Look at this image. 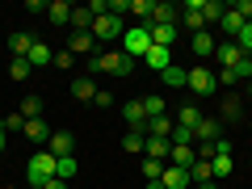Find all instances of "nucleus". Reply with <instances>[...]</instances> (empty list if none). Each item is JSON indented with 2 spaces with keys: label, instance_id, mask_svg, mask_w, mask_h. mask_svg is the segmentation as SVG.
<instances>
[{
  "label": "nucleus",
  "instance_id": "c85d7f7f",
  "mask_svg": "<svg viewBox=\"0 0 252 189\" xmlns=\"http://www.w3.org/2000/svg\"><path fill=\"white\" fill-rule=\"evenodd\" d=\"M168 143H172V147H193V130H185V126H172Z\"/></svg>",
  "mask_w": 252,
  "mask_h": 189
},
{
  "label": "nucleus",
  "instance_id": "473e14b6",
  "mask_svg": "<svg viewBox=\"0 0 252 189\" xmlns=\"http://www.w3.org/2000/svg\"><path fill=\"white\" fill-rule=\"evenodd\" d=\"M235 46H240V55H248V59H252V21H248L244 30H240V38H235Z\"/></svg>",
  "mask_w": 252,
  "mask_h": 189
},
{
  "label": "nucleus",
  "instance_id": "423d86ee",
  "mask_svg": "<svg viewBox=\"0 0 252 189\" xmlns=\"http://www.w3.org/2000/svg\"><path fill=\"white\" fill-rule=\"evenodd\" d=\"M219 139H223V122H219V118H202V126L193 130V143L210 147V143H219Z\"/></svg>",
  "mask_w": 252,
  "mask_h": 189
},
{
  "label": "nucleus",
  "instance_id": "4be33fe9",
  "mask_svg": "<svg viewBox=\"0 0 252 189\" xmlns=\"http://www.w3.org/2000/svg\"><path fill=\"white\" fill-rule=\"evenodd\" d=\"M181 30L177 26H152V46H172Z\"/></svg>",
  "mask_w": 252,
  "mask_h": 189
},
{
  "label": "nucleus",
  "instance_id": "c03bdc74",
  "mask_svg": "<svg viewBox=\"0 0 252 189\" xmlns=\"http://www.w3.org/2000/svg\"><path fill=\"white\" fill-rule=\"evenodd\" d=\"M143 189H164V181H147V185Z\"/></svg>",
  "mask_w": 252,
  "mask_h": 189
},
{
  "label": "nucleus",
  "instance_id": "79ce46f5",
  "mask_svg": "<svg viewBox=\"0 0 252 189\" xmlns=\"http://www.w3.org/2000/svg\"><path fill=\"white\" fill-rule=\"evenodd\" d=\"M97 105H101V109H114V93L101 89V93H97Z\"/></svg>",
  "mask_w": 252,
  "mask_h": 189
},
{
  "label": "nucleus",
  "instance_id": "4468645a",
  "mask_svg": "<svg viewBox=\"0 0 252 189\" xmlns=\"http://www.w3.org/2000/svg\"><path fill=\"white\" fill-rule=\"evenodd\" d=\"M143 63L152 67V72H168V67H172V59H168V46H152V51L143 55Z\"/></svg>",
  "mask_w": 252,
  "mask_h": 189
},
{
  "label": "nucleus",
  "instance_id": "cd10ccee",
  "mask_svg": "<svg viewBox=\"0 0 252 189\" xmlns=\"http://www.w3.org/2000/svg\"><path fill=\"white\" fill-rule=\"evenodd\" d=\"M67 51H72V55H89V51H93V34H72Z\"/></svg>",
  "mask_w": 252,
  "mask_h": 189
},
{
  "label": "nucleus",
  "instance_id": "9b49d317",
  "mask_svg": "<svg viewBox=\"0 0 252 189\" xmlns=\"http://www.w3.org/2000/svg\"><path fill=\"white\" fill-rule=\"evenodd\" d=\"M97 80H93V76H80V80H72V97L76 101H97Z\"/></svg>",
  "mask_w": 252,
  "mask_h": 189
},
{
  "label": "nucleus",
  "instance_id": "6e6552de",
  "mask_svg": "<svg viewBox=\"0 0 252 189\" xmlns=\"http://www.w3.org/2000/svg\"><path fill=\"white\" fill-rule=\"evenodd\" d=\"M51 135H55V130L46 126V118H30V122H26V139H30V143L46 147V143H51Z\"/></svg>",
  "mask_w": 252,
  "mask_h": 189
},
{
  "label": "nucleus",
  "instance_id": "49530a36",
  "mask_svg": "<svg viewBox=\"0 0 252 189\" xmlns=\"http://www.w3.org/2000/svg\"><path fill=\"white\" fill-rule=\"evenodd\" d=\"M0 152H4V130H0Z\"/></svg>",
  "mask_w": 252,
  "mask_h": 189
},
{
  "label": "nucleus",
  "instance_id": "f3484780",
  "mask_svg": "<svg viewBox=\"0 0 252 189\" xmlns=\"http://www.w3.org/2000/svg\"><path fill=\"white\" fill-rule=\"evenodd\" d=\"M215 55H219V63H223V72H227V67H235V63L244 59V55H240V46H235V42H227V38L215 46Z\"/></svg>",
  "mask_w": 252,
  "mask_h": 189
},
{
  "label": "nucleus",
  "instance_id": "dca6fc26",
  "mask_svg": "<svg viewBox=\"0 0 252 189\" xmlns=\"http://www.w3.org/2000/svg\"><path fill=\"white\" fill-rule=\"evenodd\" d=\"M143 152H147V160H160V164H164V160L172 156V143H168V139H156V135H152V139L143 143Z\"/></svg>",
  "mask_w": 252,
  "mask_h": 189
},
{
  "label": "nucleus",
  "instance_id": "0eeeda50",
  "mask_svg": "<svg viewBox=\"0 0 252 189\" xmlns=\"http://www.w3.org/2000/svg\"><path fill=\"white\" fill-rule=\"evenodd\" d=\"M46 152H51L55 160H67V156L76 152V139H72V130H55V135H51V143H46Z\"/></svg>",
  "mask_w": 252,
  "mask_h": 189
},
{
  "label": "nucleus",
  "instance_id": "ddd939ff",
  "mask_svg": "<svg viewBox=\"0 0 252 189\" xmlns=\"http://www.w3.org/2000/svg\"><path fill=\"white\" fill-rule=\"evenodd\" d=\"M168 164L172 168H193V164H198V147H172V156H168Z\"/></svg>",
  "mask_w": 252,
  "mask_h": 189
},
{
  "label": "nucleus",
  "instance_id": "7c9ffc66",
  "mask_svg": "<svg viewBox=\"0 0 252 189\" xmlns=\"http://www.w3.org/2000/svg\"><path fill=\"white\" fill-rule=\"evenodd\" d=\"M21 118H26V122L30 118H42V97H26L21 101Z\"/></svg>",
  "mask_w": 252,
  "mask_h": 189
},
{
  "label": "nucleus",
  "instance_id": "9d476101",
  "mask_svg": "<svg viewBox=\"0 0 252 189\" xmlns=\"http://www.w3.org/2000/svg\"><path fill=\"white\" fill-rule=\"evenodd\" d=\"M122 118H126V126H130V130H143V122H147L143 101H126V105H122Z\"/></svg>",
  "mask_w": 252,
  "mask_h": 189
},
{
  "label": "nucleus",
  "instance_id": "4c0bfd02",
  "mask_svg": "<svg viewBox=\"0 0 252 189\" xmlns=\"http://www.w3.org/2000/svg\"><path fill=\"white\" fill-rule=\"evenodd\" d=\"M143 109H147V118H160L164 114V101L160 97H143Z\"/></svg>",
  "mask_w": 252,
  "mask_h": 189
},
{
  "label": "nucleus",
  "instance_id": "1a4fd4ad",
  "mask_svg": "<svg viewBox=\"0 0 252 189\" xmlns=\"http://www.w3.org/2000/svg\"><path fill=\"white\" fill-rule=\"evenodd\" d=\"M72 9L76 4H67V0H51L46 4V21L51 26H72Z\"/></svg>",
  "mask_w": 252,
  "mask_h": 189
},
{
  "label": "nucleus",
  "instance_id": "6ab92c4d",
  "mask_svg": "<svg viewBox=\"0 0 252 189\" xmlns=\"http://www.w3.org/2000/svg\"><path fill=\"white\" fill-rule=\"evenodd\" d=\"M177 126H185V130H198L202 126V109L189 101V105H181V114H177Z\"/></svg>",
  "mask_w": 252,
  "mask_h": 189
},
{
  "label": "nucleus",
  "instance_id": "f257e3e1",
  "mask_svg": "<svg viewBox=\"0 0 252 189\" xmlns=\"http://www.w3.org/2000/svg\"><path fill=\"white\" fill-rule=\"evenodd\" d=\"M93 72H101V76H130L135 72V59L122 55V51H105V55H97V59L89 63V76Z\"/></svg>",
  "mask_w": 252,
  "mask_h": 189
},
{
  "label": "nucleus",
  "instance_id": "2eb2a0df",
  "mask_svg": "<svg viewBox=\"0 0 252 189\" xmlns=\"http://www.w3.org/2000/svg\"><path fill=\"white\" fill-rule=\"evenodd\" d=\"M26 59H30V67H51V63H55V51H51L46 42H34Z\"/></svg>",
  "mask_w": 252,
  "mask_h": 189
},
{
  "label": "nucleus",
  "instance_id": "b1692460",
  "mask_svg": "<svg viewBox=\"0 0 252 189\" xmlns=\"http://www.w3.org/2000/svg\"><path fill=\"white\" fill-rule=\"evenodd\" d=\"M30 46H34V38H30V34H9V51H13V59H26Z\"/></svg>",
  "mask_w": 252,
  "mask_h": 189
},
{
  "label": "nucleus",
  "instance_id": "ea45409f",
  "mask_svg": "<svg viewBox=\"0 0 252 189\" xmlns=\"http://www.w3.org/2000/svg\"><path fill=\"white\" fill-rule=\"evenodd\" d=\"M231 13H240V17H244V26H248V21H252V0H235V4H231Z\"/></svg>",
  "mask_w": 252,
  "mask_h": 189
},
{
  "label": "nucleus",
  "instance_id": "72a5a7b5",
  "mask_svg": "<svg viewBox=\"0 0 252 189\" xmlns=\"http://www.w3.org/2000/svg\"><path fill=\"white\" fill-rule=\"evenodd\" d=\"M30 72H34V67H30V59H13V63H9V76H13V80H26Z\"/></svg>",
  "mask_w": 252,
  "mask_h": 189
},
{
  "label": "nucleus",
  "instance_id": "393cba45",
  "mask_svg": "<svg viewBox=\"0 0 252 189\" xmlns=\"http://www.w3.org/2000/svg\"><path fill=\"white\" fill-rule=\"evenodd\" d=\"M223 13H227L223 0H202V21H223Z\"/></svg>",
  "mask_w": 252,
  "mask_h": 189
},
{
  "label": "nucleus",
  "instance_id": "37998d69",
  "mask_svg": "<svg viewBox=\"0 0 252 189\" xmlns=\"http://www.w3.org/2000/svg\"><path fill=\"white\" fill-rule=\"evenodd\" d=\"M38 189H67V181H59V177H51V181H42Z\"/></svg>",
  "mask_w": 252,
  "mask_h": 189
},
{
  "label": "nucleus",
  "instance_id": "39448f33",
  "mask_svg": "<svg viewBox=\"0 0 252 189\" xmlns=\"http://www.w3.org/2000/svg\"><path fill=\"white\" fill-rule=\"evenodd\" d=\"M93 38H101V42H114V38H122V17H114V13H101V17L93 21Z\"/></svg>",
  "mask_w": 252,
  "mask_h": 189
},
{
  "label": "nucleus",
  "instance_id": "a18cd8bd",
  "mask_svg": "<svg viewBox=\"0 0 252 189\" xmlns=\"http://www.w3.org/2000/svg\"><path fill=\"white\" fill-rule=\"evenodd\" d=\"M198 189H219V185H215V181H206V185H198Z\"/></svg>",
  "mask_w": 252,
  "mask_h": 189
},
{
  "label": "nucleus",
  "instance_id": "c9c22d12",
  "mask_svg": "<svg viewBox=\"0 0 252 189\" xmlns=\"http://www.w3.org/2000/svg\"><path fill=\"white\" fill-rule=\"evenodd\" d=\"M0 130H4V135H9V130H26V118H21V114H9L4 122H0Z\"/></svg>",
  "mask_w": 252,
  "mask_h": 189
},
{
  "label": "nucleus",
  "instance_id": "7ed1b4c3",
  "mask_svg": "<svg viewBox=\"0 0 252 189\" xmlns=\"http://www.w3.org/2000/svg\"><path fill=\"white\" fill-rule=\"evenodd\" d=\"M185 84L193 89V97H210V93L219 89V76L210 72V67H189V72H185Z\"/></svg>",
  "mask_w": 252,
  "mask_h": 189
},
{
  "label": "nucleus",
  "instance_id": "412c9836",
  "mask_svg": "<svg viewBox=\"0 0 252 189\" xmlns=\"http://www.w3.org/2000/svg\"><path fill=\"white\" fill-rule=\"evenodd\" d=\"M126 13H135L139 21H152V13H156V0H126Z\"/></svg>",
  "mask_w": 252,
  "mask_h": 189
},
{
  "label": "nucleus",
  "instance_id": "20e7f679",
  "mask_svg": "<svg viewBox=\"0 0 252 189\" xmlns=\"http://www.w3.org/2000/svg\"><path fill=\"white\" fill-rule=\"evenodd\" d=\"M152 51V26H130L126 30V55L130 59H143Z\"/></svg>",
  "mask_w": 252,
  "mask_h": 189
},
{
  "label": "nucleus",
  "instance_id": "a19ab883",
  "mask_svg": "<svg viewBox=\"0 0 252 189\" xmlns=\"http://www.w3.org/2000/svg\"><path fill=\"white\" fill-rule=\"evenodd\" d=\"M76 177V160L67 156V160H59V181H72Z\"/></svg>",
  "mask_w": 252,
  "mask_h": 189
},
{
  "label": "nucleus",
  "instance_id": "f03ea898",
  "mask_svg": "<svg viewBox=\"0 0 252 189\" xmlns=\"http://www.w3.org/2000/svg\"><path fill=\"white\" fill-rule=\"evenodd\" d=\"M26 177H30V185L38 189L42 181L59 177V160H55V156H51V152L42 147V152H34V156H30V164H26Z\"/></svg>",
  "mask_w": 252,
  "mask_h": 189
},
{
  "label": "nucleus",
  "instance_id": "a878e982",
  "mask_svg": "<svg viewBox=\"0 0 252 189\" xmlns=\"http://www.w3.org/2000/svg\"><path fill=\"white\" fill-rule=\"evenodd\" d=\"M210 168H215V181H227L235 164H231V156H215V160H210Z\"/></svg>",
  "mask_w": 252,
  "mask_h": 189
},
{
  "label": "nucleus",
  "instance_id": "f704fd0d",
  "mask_svg": "<svg viewBox=\"0 0 252 189\" xmlns=\"http://www.w3.org/2000/svg\"><path fill=\"white\" fill-rule=\"evenodd\" d=\"M143 177H147V181H160V177H164V164H160V160H143Z\"/></svg>",
  "mask_w": 252,
  "mask_h": 189
},
{
  "label": "nucleus",
  "instance_id": "e433bc0d",
  "mask_svg": "<svg viewBox=\"0 0 252 189\" xmlns=\"http://www.w3.org/2000/svg\"><path fill=\"white\" fill-rule=\"evenodd\" d=\"M72 63H76V55H72V51H55V63H51V67H59V72H67Z\"/></svg>",
  "mask_w": 252,
  "mask_h": 189
},
{
  "label": "nucleus",
  "instance_id": "a211bd4d",
  "mask_svg": "<svg viewBox=\"0 0 252 189\" xmlns=\"http://www.w3.org/2000/svg\"><path fill=\"white\" fill-rule=\"evenodd\" d=\"M93 21H97V17H93V9H89V4L72 9V30H76V34H93Z\"/></svg>",
  "mask_w": 252,
  "mask_h": 189
},
{
  "label": "nucleus",
  "instance_id": "c756f323",
  "mask_svg": "<svg viewBox=\"0 0 252 189\" xmlns=\"http://www.w3.org/2000/svg\"><path fill=\"white\" fill-rule=\"evenodd\" d=\"M160 80L168 89H185V67H168V72H160Z\"/></svg>",
  "mask_w": 252,
  "mask_h": 189
},
{
  "label": "nucleus",
  "instance_id": "58836bf2",
  "mask_svg": "<svg viewBox=\"0 0 252 189\" xmlns=\"http://www.w3.org/2000/svg\"><path fill=\"white\" fill-rule=\"evenodd\" d=\"M231 72H235V76H240V80H252V59H248V55H244V59H240V63H235Z\"/></svg>",
  "mask_w": 252,
  "mask_h": 189
},
{
  "label": "nucleus",
  "instance_id": "2f4dec72",
  "mask_svg": "<svg viewBox=\"0 0 252 189\" xmlns=\"http://www.w3.org/2000/svg\"><path fill=\"white\" fill-rule=\"evenodd\" d=\"M143 143H147V135H143V130H126V139H122V147H126V152H143Z\"/></svg>",
  "mask_w": 252,
  "mask_h": 189
},
{
  "label": "nucleus",
  "instance_id": "aec40b11",
  "mask_svg": "<svg viewBox=\"0 0 252 189\" xmlns=\"http://www.w3.org/2000/svg\"><path fill=\"white\" fill-rule=\"evenodd\" d=\"M219 122H244V105H240V97H227V101H223V109H219Z\"/></svg>",
  "mask_w": 252,
  "mask_h": 189
},
{
  "label": "nucleus",
  "instance_id": "bb28decb",
  "mask_svg": "<svg viewBox=\"0 0 252 189\" xmlns=\"http://www.w3.org/2000/svg\"><path fill=\"white\" fill-rule=\"evenodd\" d=\"M215 46H219V42L206 34V30H202V34H193V55H215Z\"/></svg>",
  "mask_w": 252,
  "mask_h": 189
},
{
  "label": "nucleus",
  "instance_id": "f8f14e48",
  "mask_svg": "<svg viewBox=\"0 0 252 189\" xmlns=\"http://www.w3.org/2000/svg\"><path fill=\"white\" fill-rule=\"evenodd\" d=\"M164 189H189V181H193V177H189V172L185 168H172V164H164Z\"/></svg>",
  "mask_w": 252,
  "mask_h": 189
},
{
  "label": "nucleus",
  "instance_id": "5701e85b",
  "mask_svg": "<svg viewBox=\"0 0 252 189\" xmlns=\"http://www.w3.org/2000/svg\"><path fill=\"white\" fill-rule=\"evenodd\" d=\"M219 26H223V34H227V38H240L244 17H240V13H231V4H227V13H223V21H219Z\"/></svg>",
  "mask_w": 252,
  "mask_h": 189
}]
</instances>
